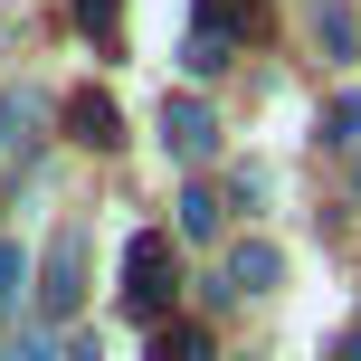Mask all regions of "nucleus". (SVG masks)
Returning <instances> with one entry per match:
<instances>
[{"instance_id": "obj_1", "label": "nucleus", "mask_w": 361, "mask_h": 361, "mask_svg": "<svg viewBox=\"0 0 361 361\" xmlns=\"http://www.w3.org/2000/svg\"><path fill=\"white\" fill-rule=\"evenodd\" d=\"M171 286H180L171 238H162V228H133V238H124V305L143 314L152 333H162V314H171Z\"/></svg>"}, {"instance_id": "obj_2", "label": "nucleus", "mask_w": 361, "mask_h": 361, "mask_svg": "<svg viewBox=\"0 0 361 361\" xmlns=\"http://www.w3.org/2000/svg\"><path fill=\"white\" fill-rule=\"evenodd\" d=\"M86 305V228H57L48 238V267H38V314H48V324H67V314Z\"/></svg>"}, {"instance_id": "obj_3", "label": "nucleus", "mask_w": 361, "mask_h": 361, "mask_svg": "<svg viewBox=\"0 0 361 361\" xmlns=\"http://www.w3.org/2000/svg\"><path fill=\"white\" fill-rule=\"evenodd\" d=\"M162 143L180 152V162H209L219 152V114L200 105V95H162Z\"/></svg>"}, {"instance_id": "obj_4", "label": "nucleus", "mask_w": 361, "mask_h": 361, "mask_svg": "<svg viewBox=\"0 0 361 361\" xmlns=\"http://www.w3.org/2000/svg\"><path fill=\"white\" fill-rule=\"evenodd\" d=\"M67 133H76V143H86V152H114V143H124V114H114V95H67Z\"/></svg>"}, {"instance_id": "obj_5", "label": "nucleus", "mask_w": 361, "mask_h": 361, "mask_svg": "<svg viewBox=\"0 0 361 361\" xmlns=\"http://www.w3.org/2000/svg\"><path fill=\"white\" fill-rule=\"evenodd\" d=\"M219 276H228V286H238V295H267V286H276V276H286V257H276V247H267V238H238V247H228V267H219Z\"/></svg>"}, {"instance_id": "obj_6", "label": "nucleus", "mask_w": 361, "mask_h": 361, "mask_svg": "<svg viewBox=\"0 0 361 361\" xmlns=\"http://www.w3.org/2000/svg\"><path fill=\"white\" fill-rule=\"evenodd\" d=\"M171 209H180V238H219V219H228V209H219V190H209V180H190V190L171 200Z\"/></svg>"}, {"instance_id": "obj_7", "label": "nucleus", "mask_w": 361, "mask_h": 361, "mask_svg": "<svg viewBox=\"0 0 361 361\" xmlns=\"http://www.w3.org/2000/svg\"><path fill=\"white\" fill-rule=\"evenodd\" d=\"M314 38H324L333 57H352V48H361V19H352V0H324V10H314Z\"/></svg>"}, {"instance_id": "obj_8", "label": "nucleus", "mask_w": 361, "mask_h": 361, "mask_svg": "<svg viewBox=\"0 0 361 361\" xmlns=\"http://www.w3.org/2000/svg\"><path fill=\"white\" fill-rule=\"evenodd\" d=\"M143 361H209V333H200V324H162Z\"/></svg>"}, {"instance_id": "obj_9", "label": "nucleus", "mask_w": 361, "mask_h": 361, "mask_svg": "<svg viewBox=\"0 0 361 361\" xmlns=\"http://www.w3.org/2000/svg\"><path fill=\"white\" fill-rule=\"evenodd\" d=\"M257 19H267V0H200V29H219V38L257 29Z\"/></svg>"}, {"instance_id": "obj_10", "label": "nucleus", "mask_w": 361, "mask_h": 361, "mask_svg": "<svg viewBox=\"0 0 361 361\" xmlns=\"http://www.w3.org/2000/svg\"><path fill=\"white\" fill-rule=\"evenodd\" d=\"M228 48H238V38H219V29H190L180 67H190V76H219V67H228Z\"/></svg>"}, {"instance_id": "obj_11", "label": "nucleus", "mask_w": 361, "mask_h": 361, "mask_svg": "<svg viewBox=\"0 0 361 361\" xmlns=\"http://www.w3.org/2000/svg\"><path fill=\"white\" fill-rule=\"evenodd\" d=\"M19 286H29V257H19V238H0V324L19 314Z\"/></svg>"}, {"instance_id": "obj_12", "label": "nucleus", "mask_w": 361, "mask_h": 361, "mask_svg": "<svg viewBox=\"0 0 361 361\" xmlns=\"http://www.w3.org/2000/svg\"><path fill=\"white\" fill-rule=\"evenodd\" d=\"M29 133H38V105H29V95H0V152L29 143Z\"/></svg>"}, {"instance_id": "obj_13", "label": "nucleus", "mask_w": 361, "mask_h": 361, "mask_svg": "<svg viewBox=\"0 0 361 361\" xmlns=\"http://www.w3.org/2000/svg\"><path fill=\"white\" fill-rule=\"evenodd\" d=\"M76 29H86V38H114V29H124V0H76Z\"/></svg>"}, {"instance_id": "obj_14", "label": "nucleus", "mask_w": 361, "mask_h": 361, "mask_svg": "<svg viewBox=\"0 0 361 361\" xmlns=\"http://www.w3.org/2000/svg\"><path fill=\"white\" fill-rule=\"evenodd\" d=\"M324 124H333L324 143H361V95H333V114H324Z\"/></svg>"}, {"instance_id": "obj_15", "label": "nucleus", "mask_w": 361, "mask_h": 361, "mask_svg": "<svg viewBox=\"0 0 361 361\" xmlns=\"http://www.w3.org/2000/svg\"><path fill=\"white\" fill-rule=\"evenodd\" d=\"M0 361H57L48 343H38V333H29V343H19V352H0Z\"/></svg>"}, {"instance_id": "obj_16", "label": "nucleus", "mask_w": 361, "mask_h": 361, "mask_svg": "<svg viewBox=\"0 0 361 361\" xmlns=\"http://www.w3.org/2000/svg\"><path fill=\"white\" fill-rule=\"evenodd\" d=\"M333 361H361V333H352V343H343V352H333Z\"/></svg>"}]
</instances>
